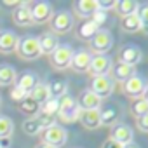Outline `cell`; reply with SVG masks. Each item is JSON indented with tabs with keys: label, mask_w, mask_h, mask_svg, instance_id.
I'll return each instance as SVG.
<instances>
[{
	"label": "cell",
	"mask_w": 148,
	"mask_h": 148,
	"mask_svg": "<svg viewBox=\"0 0 148 148\" xmlns=\"http://www.w3.org/2000/svg\"><path fill=\"white\" fill-rule=\"evenodd\" d=\"M12 19L18 26H32L33 21H32V9H30V4L26 2H21L14 12H12Z\"/></svg>",
	"instance_id": "cell-18"
},
{
	"label": "cell",
	"mask_w": 148,
	"mask_h": 148,
	"mask_svg": "<svg viewBox=\"0 0 148 148\" xmlns=\"http://www.w3.org/2000/svg\"><path fill=\"white\" fill-rule=\"evenodd\" d=\"M37 119H38V122H40V125H42V131L56 124V117H52V115H44V113H38V117H37Z\"/></svg>",
	"instance_id": "cell-35"
},
{
	"label": "cell",
	"mask_w": 148,
	"mask_h": 148,
	"mask_svg": "<svg viewBox=\"0 0 148 148\" xmlns=\"http://www.w3.org/2000/svg\"><path fill=\"white\" fill-rule=\"evenodd\" d=\"M77 103H79V106H80L82 112H86V110H99V106H101V99L91 89H84L79 94Z\"/></svg>",
	"instance_id": "cell-15"
},
{
	"label": "cell",
	"mask_w": 148,
	"mask_h": 148,
	"mask_svg": "<svg viewBox=\"0 0 148 148\" xmlns=\"http://www.w3.org/2000/svg\"><path fill=\"white\" fill-rule=\"evenodd\" d=\"M141 59H143V51H141L139 45H136V44H125V45L120 47V51H119V61L124 63V64L134 66V64H138Z\"/></svg>",
	"instance_id": "cell-9"
},
{
	"label": "cell",
	"mask_w": 148,
	"mask_h": 148,
	"mask_svg": "<svg viewBox=\"0 0 148 148\" xmlns=\"http://www.w3.org/2000/svg\"><path fill=\"white\" fill-rule=\"evenodd\" d=\"M136 127L141 131V132H148V113L136 119Z\"/></svg>",
	"instance_id": "cell-36"
},
{
	"label": "cell",
	"mask_w": 148,
	"mask_h": 148,
	"mask_svg": "<svg viewBox=\"0 0 148 148\" xmlns=\"http://www.w3.org/2000/svg\"><path fill=\"white\" fill-rule=\"evenodd\" d=\"M71 58H73V47L70 44H59L58 49L51 54V64L56 70H66L70 68Z\"/></svg>",
	"instance_id": "cell-6"
},
{
	"label": "cell",
	"mask_w": 148,
	"mask_h": 148,
	"mask_svg": "<svg viewBox=\"0 0 148 148\" xmlns=\"http://www.w3.org/2000/svg\"><path fill=\"white\" fill-rule=\"evenodd\" d=\"M19 4H21V2H4V5H7V7H14V5L18 7Z\"/></svg>",
	"instance_id": "cell-42"
},
{
	"label": "cell",
	"mask_w": 148,
	"mask_h": 148,
	"mask_svg": "<svg viewBox=\"0 0 148 148\" xmlns=\"http://www.w3.org/2000/svg\"><path fill=\"white\" fill-rule=\"evenodd\" d=\"M38 84V79H37V75L33 71H25L23 75L16 80V84H14V87H18V89H21L25 94H30L33 89H35V86Z\"/></svg>",
	"instance_id": "cell-20"
},
{
	"label": "cell",
	"mask_w": 148,
	"mask_h": 148,
	"mask_svg": "<svg viewBox=\"0 0 148 148\" xmlns=\"http://www.w3.org/2000/svg\"><path fill=\"white\" fill-rule=\"evenodd\" d=\"M136 14L139 18V23H141V32L145 35H148V4H139V9Z\"/></svg>",
	"instance_id": "cell-34"
},
{
	"label": "cell",
	"mask_w": 148,
	"mask_h": 148,
	"mask_svg": "<svg viewBox=\"0 0 148 148\" xmlns=\"http://www.w3.org/2000/svg\"><path fill=\"white\" fill-rule=\"evenodd\" d=\"M32 9V21L33 25H44L47 21H51L52 18V5L49 2H37L33 5H30Z\"/></svg>",
	"instance_id": "cell-12"
},
{
	"label": "cell",
	"mask_w": 148,
	"mask_h": 148,
	"mask_svg": "<svg viewBox=\"0 0 148 148\" xmlns=\"http://www.w3.org/2000/svg\"><path fill=\"white\" fill-rule=\"evenodd\" d=\"M11 98L14 99V101H18V103H21L23 99H26L28 98V94H25L21 89H18V87H14L12 91H11Z\"/></svg>",
	"instance_id": "cell-38"
},
{
	"label": "cell",
	"mask_w": 148,
	"mask_h": 148,
	"mask_svg": "<svg viewBox=\"0 0 148 148\" xmlns=\"http://www.w3.org/2000/svg\"><path fill=\"white\" fill-rule=\"evenodd\" d=\"M122 148H139V146H138V145H136V143L132 141V143H129V145H124Z\"/></svg>",
	"instance_id": "cell-43"
},
{
	"label": "cell",
	"mask_w": 148,
	"mask_h": 148,
	"mask_svg": "<svg viewBox=\"0 0 148 148\" xmlns=\"http://www.w3.org/2000/svg\"><path fill=\"white\" fill-rule=\"evenodd\" d=\"M113 9H115V12H117L119 16H122V18L132 16V14L138 12L139 2H136V0H119V2H115Z\"/></svg>",
	"instance_id": "cell-23"
},
{
	"label": "cell",
	"mask_w": 148,
	"mask_h": 148,
	"mask_svg": "<svg viewBox=\"0 0 148 148\" xmlns=\"http://www.w3.org/2000/svg\"><path fill=\"white\" fill-rule=\"evenodd\" d=\"M16 52L25 61H33V59L40 58L42 52H40V45H38V37L26 35L23 38H19L18 47H16Z\"/></svg>",
	"instance_id": "cell-2"
},
{
	"label": "cell",
	"mask_w": 148,
	"mask_h": 148,
	"mask_svg": "<svg viewBox=\"0 0 148 148\" xmlns=\"http://www.w3.org/2000/svg\"><path fill=\"white\" fill-rule=\"evenodd\" d=\"M28 98L32 99V101H35L37 105H44L49 98H51V94H49V87H47V84H42V82H38L37 86H35V89L28 94Z\"/></svg>",
	"instance_id": "cell-27"
},
{
	"label": "cell",
	"mask_w": 148,
	"mask_h": 148,
	"mask_svg": "<svg viewBox=\"0 0 148 148\" xmlns=\"http://www.w3.org/2000/svg\"><path fill=\"white\" fill-rule=\"evenodd\" d=\"M49 23H51V32L54 35H64L73 28L75 19H73V16L68 11H58L56 14H52Z\"/></svg>",
	"instance_id": "cell-3"
},
{
	"label": "cell",
	"mask_w": 148,
	"mask_h": 148,
	"mask_svg": "<svg viewBox=\"0 0 148 148\" xmlns=\"http://www.w3.org/2000/svg\"><path fill=\"white\" fill-rule=\"evenodd\" d=\"M98 30H99V26H98L92 19H86V21L77 28V37H79L80 40H91V38L98 33Z\"/></svg>",
	"instance_id": "cell-24"
},
{
	"label": "cell",
	"mask_w": 148,
	"mask_h": 148,
	"mask_svg": "<svg viewBox=\"0 0 148 148\" xmlns=\"http://www.w3.org/2000/svg\"><path fill=\"white\" fill-rule=\"evenodd\" d=\"M113 5H115V2L113 0H98V7H99V11H110V9H113Z\"/></svg>",
	"instance_id": "cell-39"
},
{
	"label": "cell",
	"mask_w": 148,
	"mask_h": 148,
	"mask_svg": "<svg viewBox=\"0 0 148 148\" xmlns=\"http://www.w3.org/2000/svg\"><path fill=\"white\" fill-rule=\"evenodd\" d=\"M110 139L120 143L122 146H124V145H129V143H132V139H134V131H132L131 125H127V124H124V122H119V124H115V125L112 127Z\"/></svg>",
	"instance_id": "cell-13"
},
{
	"label": "cell",
	"mask_w": 148,
	"mask_h": 148,
	"mask_svg": "<svg viewBox=\"0 0 148 148\" xmlns=\"http://www.w3.org/2000/svg\"><path fill=\"white\" fill-rule=\"evenodd\" d=\"M38 45H40V52H42V54L51 56V54L58 49L59 40H58V37H56L54 33H44V35L38 37Z\"/></svg>",
	"instance_id": "cell-21"
},
{
	"label": "cell",
	"mask_w": 148,
	"mask_h": 148,
	"mask_svg": "<svg viewBox=\"0 0 148 148\" xmlns=\"http://www.w3.org/2000/svg\"><path fill=\"white\" fill-rule=\"evenodd\" d=\"M58 110H59V99H56V98H49L44 105H40V113H44V115L56 117Z\"/></svg>",
	"instance_id": "cell-33"
},
{
	"label": "cell",
	"mask_w": 148,
	"mask_h": 148,
	"mask_svg": "<svg viewBox=\"0 0 148 148\" xmlns=\"http://www.w3.org/2000/svg\"><path fill=\"white\" fill-rule=\"evenodd\" d=\"M91 59H92V54L86 49H80V51H73V58H71V63H70V68L77 73H87L89 71V66H91Z\"/></svg>",
	"instance_id": "cell-11"
},
{
	"label": "cell",
	"mask_w": 148,
	"mask_h": 148,
	"mask_svg": "<svg viewBox=\"0 0 148 148\" xmlns=\"http://www.w3.org/2000/svg\"><path fill=\"white\" fill-rule=\"evenodd\" d=\"M143 99H145V101H146V103H148V89H146V91H145V94H143Z\"/></svg>",
	"instance_id": "cell-45"
},
{
	"label": "cell",
	"mask_w": 148,
	"mask_h": 148,
	"mask_svg": "<svg viewBox=\"0 0 148 148\" xmlns=\"http://www.w3.org/2000/svg\"><path fill=\"white\" fill-rule=\"evenodd\" d=\"M23 131L28 134V136H37L40 131H42V125L38 122L37 117H32V119H26L23 122Z\"/></svg>",
	"instance_id": "cell-31"
},
{
	"label": "cell",
	"mask_w": 148,
	"mask_h": 148,
	"mask_svg": "<svg viewBox=\"0 0 148 148\" xmlns=\"http://www.w3.org/2000/svg\"><path fill=\"white\" fill-rule=\"evenodd\" d=\"M18 80L16 68L11 64H0V86H12Z\"/></svg>",
	"instance_id": "cell-25"
},
{
	"label": "cell",
	"mask_w": 148,
	"mask_h": 148,
	"mask_svg": "<svg viewBox=\"0 0 148 148\" xmlns=\"http://www.w3.org/2000/svg\"><path fill=\"white\" fill-rule=\"evenodd\" d=\"M37 148H56V146H52V145H45V143H40Z\"/></svg>",
	"instance_id": "cell-44"
},
{
	"label": "cell",
	"mask_w": 148,
	"mask_h": 148,
	"mask_svg": "<svg viewBox=\"0 0 148 148\" xmlns=\"http://www.w3.org/2000/svg\"><path fill=\"white\" fill-rule=\"evenodd\" d=\"M11 139H0V148H9Z\"/></svg>",
	"instance_id": "cell-41"
},
{
	"label": "cell",
	"mask_w": 148,
	"mask_h": 148,
	"mask_svg": "<svg viewBox=\"0 0 148 148\" xmlns=\"http://www.w3.org/2000/svg\"><path fill=\"white\" fill-rule=\"evenodd\" d=\"M12 132H14V122L5 115H0V139H11Z\"/></svg>",
	"instance_id": "cell-30"
},
{
	"label": "cell",
	"mask_w": 148,
	"mask_h": 148,
	"mask_svg": "<svg viewBox=\"0 0 148 148\" xmlns=\"http://www.w3.org/2000/svg\"><path fill=\"white\" fill-rule=\"evenodd\" d=\"M146 89H148L146 79L141 77V75H138V73H136V75H132L129 80H125V82L122 84V92H124L125 96L132 98V99L143 98V94H145Z\"/></svg>",
	"instance_id": "cell-4"
},
{
	"label": "cell",
	"mask_w": 148,
	"mask_h": 148,
	"mask_svg": "<svg viewBox=\"0 0 148 148\" xmlns=\"http://www.w3.org/2000/svg\"><path fill=\"white\" fill-rule=\"evenodd\" d=\"M82 125L89 131H94L101 125V117H99V110H86L80 113V119Z\"/></svg>",
	"instance_id": "cell-22"
},
{
	"label": "cell",
	"mask_w": 148,
	"mask_h": 148,
	"mask_svg": "<svg viewBox=\"0 0 148 148\" xmlns=\"http://www.w3.org/2000/svg\"><path fill=\"white\" fill-rule=\"evenodd\" d=\"M113 87H115V82L112 80V77H110V75L92 77V79H91V86H89V89H91V91L99 98V99H105V98L112 96Z\"/></svg>",
	"instance_id": "cell-7"
},
{
	"label": "cell",
	"mask_w": 148,
	"mask_h": 148,
	"mask_svg": "<svg viewBox=\"0 0 148 148\" xmlns=\"http://www.w3.org/2000/svg\"><path fill=\"white\" fill-rule=\"evenodd\" d=\"M19 110H21V113H25L28 119H32V117H37V115L40 113V105H37L35 101H32L30 98H26V99H23V101L19 103Z\"/></svg>",
	"instance_id": "cell-29"
},
{
	"label": "cell",
	"mask_w": 148,
	"mask_h": 148,
	"mask_svg": "<svg viewBox=\"0 0 148 148\" xmlns=\"http://www.w3.org/2000/svg\"><path fill=\"white\" fill-rule=\"evenodd\" d=\"M19 37L12 30H2L0 32V52L2 54H11L16 52Z\"/></svg>",
	"instance_id": "cell-16"
},
{
	"label": "cell",
	"mask_w": 148,
	"mask_h": 148,
	"mask_svg": "<svg viewBox=\"0 0 148 148\" xmlns=\"http://www.w3.org/2000/svg\"><path fill=\"white\" fill-rule=\"evenodd\" d=\"M89 42H91V51L94 54H106L113 47V35L110 33V30L99 28L98 33Z\"/></svg>",
	"instance_id": "cell-5"
},
{
	"label": "cell",
	"mask_w": 148,
	"mask_h": 148,
	"mask_svg": "<svg viewBox=\"0 0 148 148\" xmlns=\"http://www.w3.org/2000/svg\"><path fill=\"white\" fill-rule=\"evenodd\" d=\"M66 138H68L66 129L61 127V125H58V124H54V125L44 129V132H42V143L52 145V146H56V148H59L61 145H64V143H66Z\"/></svg>",
	"instance_id": "cell-8"
},
{
	"label": "cell",
	"mask_w": 148,
	"mask_h": 148,
	"mask_svg": "<svg viewBox=\"0 0 148 148\" xmlns=\"http://www.w3.org/2000/svg\"><path fill=\"white\" fill-rule=\"evenodd\" d=\"M101 148H122V145L120 143H117V141H113V139H106L103 145H101Z\"/></svg>",
	"instance_id": "cell-40"
},
{
	"label": "cell",
	"mask_w": 148,
	"mask_h": 148,
	"mask_svg": "<svg viewBox=\"0 0 148 148\" xmlns=\"http://www.w3.org/2000/svg\"><path fill=\"white\" fill-rule=\"evenodd\" d=\"M98 0H79V2L73 4V11L79 18H84V19H91L92 14L98 11Z\"/></svg>",
	"instance_id": "cell-17"
},
{
	"label": "cell",
	"mask_w": 148,
	"mask_h": 148,
	"mask_svg": "<svg viewBox=\"0 0 148 148\" xmlns=\"http://www.w3.org/2000/svg\"><path fill=\"white\" fill-rule=\"evenodd\" d=\"M99 117H101V125H110L113 127L115 124H119L120 119V108L112 105V106H105L99 108Z\"/></svg>",
	"instance_id": "cell-19"
},
{
	"label": "cell",
	"mask_w": 148,
	"mask_h": 148,
	"mask_svg": "<svg viewBox=\"0 0 148 148\" xmlns=\"http://www.w3.org/2000/svg\"><path fill=\"white\" fill-rule=\"evenodd\" d=\"M120 28H122L125 33H138V32H141V23H139L138 14H132V16H125V18H122V21H120Z\"/></svg>",
	"instance_id": "cell-28"
},
{
	"label": "cell",
	"mask_w": 148,
	"mask_h": 148,
	"mask_svg": "<svg viewBox=\"0 0 148 148\" xmlns=\"http://www.w3.org/2000/svg\"><path fill=\"white\" fill-rule=\"evenodd\" d=\"M108 75L112 77L113 82H120V84H124V82L129 80L132 75H136V70H134V66L124 64V63H120V61H113L112 70H110Z\"/></svg>",
	"instance_id": "cell-14"
},
{
	"label": "cell",
	"mask_w": 148,
	"mask_h": 148,
	"mask_svg": "<svg viewBox=\"0 0 148 148\" xmlns=\"http://www.w3.org/2000/svg\"><path fill=\"white\" fill-rule=\"evenodd\" d=\"M112 64H113V61L106 54H94L92 59H91V66H89L87 73H91L92 77L108 75L110 70H112Z\"/></svg>",
	"instance_id": "cell-10"
},
{
	"label": "cell",
	"mask_w": 148,
	"mask_h": 148,
	"mask_svg": "<svg viewBox=\"0 0 148 148\" xmlns=\"http://www.w3.org/2000/svg\"><path fill=\"white\" fill-rule=\"evenodd\" d=\"M80 113H82V110L73 96L64 94L63 98H59V110H58L56 117H59L63 122H68V124L77 122L80 119Z\"/></svg>",
	"instance_id": "cell-1"
},
{
	"label": "cell",
	"mask_w": 148,
	"mask_h": 148,
	"mask_svg": "<svg viewBox=\"0 0 148 148\" xmlns=\"http://www.w3.org/2000/svg\"><path fill=\"white\" fill-rule=\"evenodd\" d=\"M0 101H2V98H0Z\"/></svg>",
	"instance_id": "cell-46"
},
{
	"label": "cell",
	"mask_w": 148,
	"mask_h": 148,
	"mask_svg": "<svg viewBox=\"0 0 148 148\" xmlns=\"http://www.w3.org/2000/svg\"><path fill=\"white\" fill-rule=\"evenodd\" d=\"M47 87H49L51 98L59 99V98H63L64 94H68V92H66V91H68V82L63 80V79H54V80H51V82L47 84Z\"/></svg>",
	"instance_id": "cell-26"
},
{
	"label": "cell",
	"mask_w": 148,
	"mask_h": 148,
	"mask_svg": "<svg viewBox=\"0 0 148 148\" xmlns=\"http://www.w3.org/2000/svg\"><path fill=\"white\" fill-rule=\"evenodd\" d=\"M91 19H92V21H94V23H96L98 26H101V25H103V23L106 21V12H105V11H99V9H98V11H96V12L92 14V18H91Z\"/></svg>",
	"instance_id": "cell-37"
},
{
	"label": "cell",
	"mask_w": 148,
	"mask_h": 148,
	"mask_svg": "<svg viewBox=\"0 0 148 148\" xmlns=\"http://www.w3.org/2000/svg\"><path fill=\"white\" fill-rule=\"evenodd\" d=\"M131 113H132L136 119H139V117L146 115V113H148V103H146L143 98L134 99V101L131 103Z\"/></svg>",
	"instance_id": "cell-32"
}]
</instances>
